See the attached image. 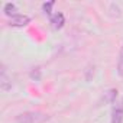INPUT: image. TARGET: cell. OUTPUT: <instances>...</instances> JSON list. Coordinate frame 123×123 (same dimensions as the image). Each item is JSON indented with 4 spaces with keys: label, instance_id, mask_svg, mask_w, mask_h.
<instances>
[{
    "label": "cell",
    "instance_id": "cell-1",
    "mask_svg": "<svg viewBox=\"0 0 123 123\" xmlns=\"http://www.w3.org/2000/svg\"><path fill=\"white\" fill-rule=\"evenodd\" d=\"M49 120V116L41 111H25L16 116L18 123H45Z\"/></svg>",
    "mask_w": 123,
    "mask_h": 123
},
{
    "label": "cell",
    "instance_id": "cell-2",
    "mask_svg": "<svg viewBox=\"0 0 123 123\" xmlns=\"http://www.w3.org/2000/svg\"><path fill=\"white\" fill-rule=\"evenodd\" d=\"M31 22V18L29 16H26V15H15V16H12L10 18V20H9V25L10 26H19V28H22V26H26L28 23Z\"/></svg>",
    "mask_w": 123,
    "mask_h": 123
},
{
    "label": "cell",
    "instance_id": "cell-3",
    "mask_svg": "<svg viewBox=\"0 0 123 123\" xmlns=\"http://www.w3.org/2000/svg\"><path fill=\"white\" fill-rule=\"evenodd\" d=\"M49 22H51V26H52V29L58 31V29H61V28L64 26V23H65V18H64V15L61 13V12H56V13L51 15V19H49Z\"/></svg>",
    "mask_w": 123,
    "mask_h": 123
},
{
    "label": "cell",
    "instance_id": "cell-4",
    "mask_svg": "<svg viewBox=\"0 0 123 123\" xmlns=\"http://www.w3.org/2000/svg\"><path fill=\"white\" fill-rule=\"evenodd\" d=\"M0 87H2L3 91H7L12 88V81L7 75V71H6V67L2 65V70H0Z\"/></svg>",
    "mask_w": 123,
    "mask_h": 123
},
{
    "label": "cell",
    "instance_id": "cell-5",
    "mask_svg": "<svg viewBox=\"0 0 123 123\" xmlns=\"http://www.w3.org/2000/svg\"><path fill=\"white\" fill-rule=\"evenodd\" d=\"M123 122V98L111 111V123H122Z\"/></svg>",
    "mask_w": 123,
    "mask_h": 123
},
{
    "label": "cell",
    "instance_id": "cell-6",
    "mask_svg": "<svg viewBox=\"0 0 123 123\" xmlns=\"http://www.w3.org/2000/svg\"><path fill=\"white\" fill-rule=\"evenodd\" d=\"M3 12H5L6 16L12 18V16L18 15V7H16V5H13V3H6L5 7H3Z\"/></svg>",
    "mask_w": 123,
    "mask_h": 123
},
{
    "label": "cell",
    "instance_id": "cell-7",
    "mask_svg": "<svg viewBox=\"0 0 123 123\" xmlns=\"http://www.w3.org/2000/svg\"><path fill=\"white\" fill-rule=\"evenodd\" d=\"M103 98H104V101H106V103H114V101H116V98H117V90L111 88V90L106 91Z\"/></svg>",
    "mask_w": 123,
    "mask_h": 123
},
{
    "label": "cell",
    "instance_id": "cell-8",
    "mask_svg": "<svg viewBox=\"0 0 123 123\" xmlns=\"http://www.w3.org/2000/svg\"><path fill=\"white\" fill-rule=\"evenodd\" d=\"M117 74L120 77H123V45L120 48V54H119V62H117Z\"/></svg>",
    "mask_w": 123,
    "mask_h": 123
},
{
    "label": "cell",
    "instance_id": "cell-9",
    "mask_svg": "<svg viewBox=\"0 0 123 123\" xmlns=\"http://www.w3.org/2000/svg\"><path fill=\"white\" fill-rule=\"evenodd\" d=\"M55 5V2H48V3H43L42 5V9H43V12L46 13V15H51V9H52V6Z\"/></svg>",
    "mask_w": 123,
    "mask_h": 123
},
{
    "label": "cell",
    "instance_id": "cell-10",
    "mask_svg": "<svg viewBox=\"0 0 123 123\" xmlns=\"http://www.w3.org/2000/svg\"><path fill=\"white\" fill-rule=\"evenodd\" d=\"M31 77L35 78V80H39V68H33L31 71Z\"/></svg>",
    "mask_w": 123,
    "mask_h": 123
}]
</instances>
